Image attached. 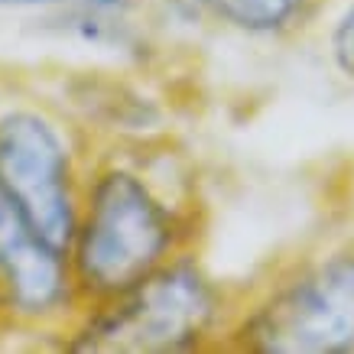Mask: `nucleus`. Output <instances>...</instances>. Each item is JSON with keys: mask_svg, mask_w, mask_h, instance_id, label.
Instances as JSON below:
<instances>
[{"mask_svg": "<svg viewBox=\"0 0 354 354\" xmlns=\"http://www.w3.org/2000/svg\"><path fill=\"white\" fill-rule=\"evenodd\" d=\"M218 20L244 32H277L299 13L302 0H202Z\"/></svg>", "mask_w": 354, "mask_h": 354, "instance_id": "obj_6", "label": "nucleus"}, {"mask_svg": "<svg viewBox=\"0 0 354 354\" xmlns=\"http://www.w3.org/2000/svg\"><path fill=\"white\" fill-rule=\"evenodd\" d=\"M88 7V10H114L124 0H0V7Z\"/></svg>", "mask_w": 354, "mask_h": 354, "instance_id": "obj_8", "label": "nucleus"}, {"mask_svg": "<svg viewBox=\"0 0 354 354\" xmlns=\"http://www.w3.org/2000/svg\"><path fill=\"white\" fill-rule=\"evenodd\" d=\"M0 195L59 254L75 241L68 156L49 120L30 111L0 118Z\"/></svg>", "mask_w": 354, "mask_h": 354, "instance_id": "obj_4", "label": "nucleus"}, {"mask_svg": "<svg viewBox=\"0 0 354 354\" xmlns=\"http://www.w3.org/2000/svg\"><path fill=\"white\" fill-rule=\"evenodd\" d=\"M120 302L101 312L78 335L75 351L95 354H172L192 348L215 315V292L189 263L153 270Z\"/></svg>", "mask_w": 354, "mask_h": 354, "instance_id": "obj_2", "label": "nucleus"}, {"mask_svg": "<svg viewBox=\"0 0 354 354\" xmlns=\"http://www.w3.org/2000/svg\"><path fill=\"white\" fill-rule=\"evenodd\" d=\"M260 354L354 351V257H332L279 290L244 325Z\"/></svg>", "mask_w": 354, "mask_h": 354, "instance_id": "obj_3", "label": "nucleus"}, {"mask_svg": "<svg viewBox=\"0 0 354 354\" xmlns=\"http://www.w3.org/2000/svg\"><path fill=\"white\" fill-rule=\"evenodd\" d=\"M78 234V273L97 292H124L160 267L169 250L172 221L137 176L111 169L91 195Z\"/></svg>", "mask_w": 354, "mask_h": 354, "instance_id": "obj_1", "label": "nucleus"}, {"mask_svg": "<svg viewBox=\"0 0 354 354\" xmlns=\"http://www.w3.org/2000/svg\"><path fill=\"white\" fill-rule=\"evenodd\" d=\"M332 55H335V62H338V68L354 82V7L344 13L342 20H338V26H335Z\"/></svg>", "mask_w": 354, "mask_h": 354, "instance_id": "obj_7", "label": "nucleus"}, {"mask_svg": "<svg viewBox=\"0 0 354 354\" xmlns=\"http://www.w3.org/2000/svg\"><path fill=\"white\" fill-rule=\"evenodd\" d=\"M0 279L10 302L26 315L55 309L65 296L62 254L30 227V221L0 195Z\"/></svg>", "mask_w": 354, "mask_h": 354, "instance_id": "obj_5", "label": "nucleus"}]
</instances>
